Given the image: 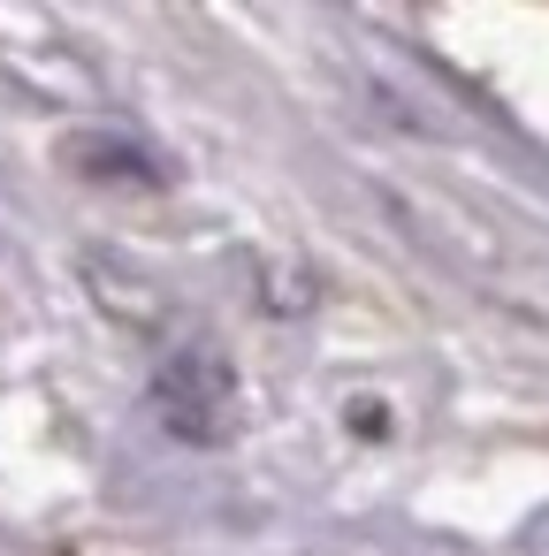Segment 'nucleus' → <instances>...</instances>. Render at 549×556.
Segmentation results:
<instances>
[{"label":"nucleus","mask_w":549,"mask_h":556,"mask_svg":"<svg viewBox=\"0 0 549 556\" xmlns=\"http://www.w3.org/2000/svg\"><path fill=\"white\" fill-rule=\"evenodd\" d=\"M153 404H161L169 434H184V442H222V434H229L237 389H229V374H222L214 358H176V366L161 374Z\"/></svg>","instance_id":"obj_1"}]
</instances>
